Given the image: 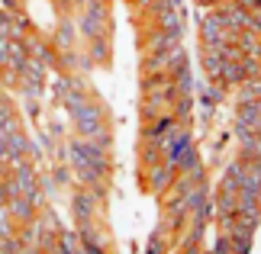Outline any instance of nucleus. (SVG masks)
Returning a JSON list of instances; mask_svg holds the SVG:
<instances>
[{"instance_id": "nucleus-1", "label": "nucleus", "mask_w": 261, "mask_h": 254, "mask_svg": "<svg viewBox=\"0 0 261 254\" xmlns=\"http://www.w3.org/2000/svg\"><path fill=\"white\" fill-rule=\"evenodd\" d=\"M71 116V126L77 132V138H97L100 132H107V109L97 100H87L84 106H77Z\"/></svg>"}, {"instance_id": "nucleus-2", "label": "nucleus", "mask_w": 261, "mask_h": 254, "mask_svg": "<svg viewBox=\"0 0 261 254\" xmlns=\"http://www.w3.org/2000/svg\"><path fill=\"white\" fill-rule=\"evenodd\" d=\"M174 177H177V167L165 164V161H158V164H152V167H139V180H142V187L152 193V196H158V200L171 190Z\"/></svg>"}, {"instance_id": "nucleus-3", "label": "nucleus", "mask_w": 261, "mask_h": 254, "mask_svg": "<svg viewBox=\"0 0 261 254\" xmlns=\"http://www.w3.org/2000/svg\"><path fill=\"white\" fill-rule=\"evenodd\" d=\"M162 148H165L162 161H165V164H171V167H177V161L184 158L190 148H194V135H190V129H187V126H177L171 135L162 142Z\"/></svg>"}, {"instance_id": "nucleus-4", "label": "nucleus", "mask_w": 261, "mask_h": 254, "mask_svg": "<svg viewBox=\"0 0 261 254\" xmlns=\"http://www.w3.org/2000/svg\"><path fill=\"white\" fill-rule=\"evenodd\" d=\"M4 148H7V158H4V164H7V167H16L19 161H29V155H36L33 138H29L23 129L10 132V135L4 138Z\"/></svg>"}, {"instance_id": "nucleus-5", "label": "nucleus", "mask_w": 261, "mask_h": 254, "mask_svg": "<svg viewBox=\"0 0 261 254\" xmlns=\"http://www.w3.org/2000/svg\"><path fill=\"white\" fill-rule=\"evenodd\" d=\"M107 7H81V19H77V33L84 39H100L107 36Z\"/></svg>"}, {"instance_id": "nucleus-6", "label": "nucleus", "mask_w": 261, "mask_h": 254, "mask_svg": "<svg viewBox=\"0 0 261 254\" xmlns=\"http://www.w3.org/2000/svg\"><path fill=\"white\" fill-rule=\"evenodd\" d=\"M100 203H103V200H97L90 190H84V187H77V190H74V196H71V216H74L77 225H87V222H94V219H97Z\"/></svg>"}, {"instance_id": "nucleus-7", "label": "nucleus", "mask_w": 261, "mask_h": 254, "mask_svg": "<svg viewBox=\"0 0 261 254\" xmlns=\"http://www.w3.org/2000/svg\"><path fill=\"white\" fill-rule=\"evenodd\" d=\"M255 232H258L255 222H239L236 219V225L226 232V235H229V245H232V254H252V248H255Z\"/></svg>"}, {"instance_id": "nucleus-8", "label": "nucleus", "mask_w": 261, "mask_h": 254, "mask_svg": "<svg viewBox=\"0 0 261 254\" xmlns=\"http://www.w3.org/2000/svg\"><path fill=\"white\" fill-rule=\"evenodd\" d=\"M10 177L16 180V187L23 196H33V193H39V174H36V164L33 161H19L16 167H7Z\"/></svg>"}, {"instance_id": "nucleus-9", "label": "nucleus", "mask_w": 261, "mask_h": 254, "mask_svg": "<svg viewBox=\"0 0 261 254\" xmlns=\"http://www.w3.org/2000/svg\"><path fill=\"white\" fill-rule=\"evenodd\" d=\"M177 174H184L190 180H197V184H206V167H203V158H200L197 148H190L184 158L177 161Z\"/></svg>"}, {"instance_id": "nucleus-10", "label": "nucleus", "mask_w": 261, "mask_h": 254, "mask_svg": "<svg viewBox=\"0 0 261 254\" xmlns=\"http://www.w3.org/2000/svg\"><path fill=\"white\" fill-rule=\"evenodd\" d=\"M7 209H10V216H13V222L16 225H26V222H33L36 216H39V206L29 196H13V200H7Z\"/></svg>"}, {"instance_id": "nucleus-11", "label": "nucleus", "mask_w": 261, "mask_h": 254, "mask_svg": "<svg viewBox=\"0 0 261 254\" xmlns=\"http://www.w3.org/2000/svg\"><path fill=\"white\" fill-rule=\"evenodd\" d=\"M242 180H245V167H242V161H229L226 171H223V177H219V184L216 190L219 193H239V187H242Z\"/></svg>"}, {"instance_id": "nucleus-12", "label": "nucleus", "mask_w": 261, "mask_h": 254, "mask_svg": "<svg viewBox=\"0 0 261 254\" xmlns=\"http://www.w3.org/2000/svg\"><path fill=\"white\" fill-rule=\"evenodd\" d=\"M223 97H226V90L219 84H213V80H203V84L197 87V100H200L203 109H216L219 103H223Z\"/></svg>"}, {"instance_id": "nucleus-13", "label": "nucleus", "mask_w": 261, "mask_h": 254, "mask_svg": "<svg viewBox=\"0 0 261 254\" xmlns=\"http://www.w3.org/2000/svg\"><path fill=\"white\" fill-rule=\"evenodd\" d=\"M165 155V148H162V142H142L139 138V167H152L158 164Z\"/></svg>"}, {"instance_id": "nucleus-14", "label": "nucleus", "mask_w": 261, "mask_h": 254, "mask_svg": "<svg viewBox=\"0 0 261 254\" xmlns=\"http://www.w3.org/2000/svg\"><path fill=\"white\" fill-rule=\"evenodd\" d=\"M239 161H255L261 164V138H248V142H239V151H236Z\"/></svg>"}, {"instance_id": "nucleus-15", "label": "nucleus", "mask_w": 261, "mask_h": 254, "mask_svg": "<svg viewBox=\"0 0 261 254\" xmlns=\"http://www.w3.org/2000/svg\"><path fill=\"white\" fill-rule=\"evenodd\" d=\"M168 245H171V238H168L165 232L158 229V232H152V238H148V245H145V251H142V254H165V251H168Z\"/></svg>"}, {"instance_id": "nucleus-16", "label": "nucleus", "mask_w": 261, "mask_h": 254, "mask_svg": "<svg viewBox=\"0 0 261 254\" xmlns=\"http://www.w3.org/2000/svg\"><path fill=\"white\" fill-rule=\"evenodd\" d=\"M13 235H16V222L10 216L7 203H0V238H13Z\"/></svg>"}, {"instance_id": "nucleus-17", "label": "nucleus", "mask_w": 261, "mask_h": 254, "mask_svg": "<svg viewBox=\"0 0 261 254\" xmlns=\"http://www.w3.org/2000/svg\"><path fill=\"white\" fill-rule=\"evenodd\" d=\"M71 174H74V171L68 167V161H65V164H58V167L52 171V184H55V187H68V184H71Z\"/></svg>"}, {"instance_id": "nucleus-18", "label": "nucleus", "mask_w": 261, "mask_h": 254, "mask_svg": "<svg viewBox=\"0 0 261 254\" xmlns=\"http://www.w3.org/2000/svg\"><path fill=\"white\" fill-rule=\"evenodd\" d=\"M180 254H203V248H184Z\"/></svg>"}, {"instance_id": "nucleus-19", "label": "nucleus", "mask_w": 261, "mask_h": 254, "mask_svg": "<svg viewBox=\"0 0 261 254\" xmlns=\"http://www.w3.org/2000/svg\"><path fill=\"white\" fill-rule=\"evenodd\" d=\"M7 174V164H4V161H0V177H4Z\"/></svg>"}, {"instance_id": "nucleus-20", "label": "nucleus", "mask_w": 261, "mask_h": 254, "mask_svg": "<svg viewBox=\"0 0 261 254\" xmlns=\"http://www.w3.org/2000/svg\"><path fill=\"white\" fill-rule=\"evenodd\" d=\"M203 254H216V251H206V248H203Z\"/></svg>"}, {"instance_id": "nucleus-21", "label": "nucleus", "mask_w": 261, "mask_h": 254, "mask_svg": "<svg viewBox=\"0 0 261 254\" xmlns=\"http://www.w3.org/2000/svg\"><path fill=\"white\" fill-rule=\"evenodd\" d=\"M110 254H113V251H110Z\"/></svg>"}]
</instances>
